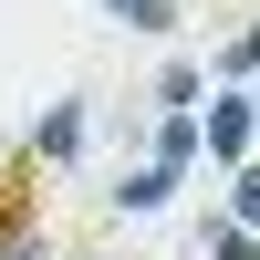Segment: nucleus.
I'll use <instances>...</instances> for the list:
<instances>
[{"instance_id": "f257e3e1", "label": "nucleus", "mask_w": 260, "mask_h": 260, "mask_svg": "<svg viewBox=\"0 0 260 260\" xmlns=\"http://www.w3.org/2000/svg\"><path fill=\"white\" fill-rule=\"evenodd\" d=\"M42 156L31 146H11L0 156V260H42Z\"/></svg>"}, {"instance_id": "f03ea898", "label": "nucleus", "mask_w": 260, "mask_h": 260, "mask_svg": "<svg viewBox=\"0 0 260 260\" xmlns=\"http://www.w3.org/2000/svg\"><path fill=\"white\" fill-rule=\"evenodd\" d=\"M73 136H83V115H73V104H62V115H42V125H31V136H21V146H31V156L52 167V156H73Z\"/></svg>"}, {"instance_id": "7ed1b4c3", "label": "nucleus", "mask_w": 260, "mask_h": 260, "mask_svg": "<svg viewBox=\"0 0 260 260\" xmlns=\"http://www.w3.org/2000/svg\"><path fill=\"white\" fill-rule=\"evenodd\" d=\"M167 187H177V167H136V177H125V187H115V198H125V208H156V198H167Z\"/></svg>"}, {"instance_id": "20e7f679", "label": "nucleus", "mask_w": 260, "mask_h": 260, "mask_svg": "<svg viewBox=\"0 0 260 260\" xmlns=\"http://www.w3.org/2000/svg\"><path fill=\"white\" fill-rule=\"evenodd\" d=\"M208 146H219V156H240V146H250V104H219V115H208Z\"/></svg>"}, {"instance_id": "39448f33", "label": "nucleus", "mask_w": 260, "mask_h": 260, "mask_svg": "<svg viewBox=\"0 0 260 260\" xmlns=\"http://www.w3.org/2000/svg\"><path fill=\"white\" fill-rule=\"evenodd\" d=\"M187 146H198V125H187V115H167V125H156V167H187Z\"/></svg>"}, {"instance_id": "423d86ee", "label": "nucleus", "mask_w": 260, "mask_h": 260, "mask_svg": "<svg viewBox=\"0 0 260 260\" xmlns=\"http://www.w3.org/2000/svg\"><path fill=\"white\" fill-rule=\"evenodd\" d=\"M125 21H136V31H167V21H177V0H115Z\"/></svg>"}, {"instance_id": "0eeeda50", "label": "nucleus", "mask_w": 260, "mask_h": 260, "mask_svg": "<svg viewBox=\"0 0 260 260\" xmlns=\"http://www.w3.org/2000/svg\"><path fill=\"white\" fill-rule=\"evenodd\" d=\"M208 250H219V260H260V229H240V219H229V229H219Z\"/></svg>"}, {"instance_id": "6e6552de", "label": "nucleus", "mask_w": 260, "mask_h": 260, "mask_svg": "<svg viewBox=\"0 0 260 260\" xmlns=\"http://www.w3.org/2000/svg\"><path fill=\"white\" fill-rule=\"evenodd\" d=\"M229 208H240V229H260V167H240V198Z\"/></svg>"}, {"instance_id": "1a4fd4ad", "label": "nucleus", "mask_w": 260, "mask_h": 260, "mask_svg": "<svg viewBox=\"0 0 260 260\" xmlns=\"http://www.w3.org/2000/svg\"><path fill=\"white\" fill-rule=\"evenodd\" d=\"M250 62H260V21H250L240 42H229V73H250Z\"/></svg>"}]
</instances>
